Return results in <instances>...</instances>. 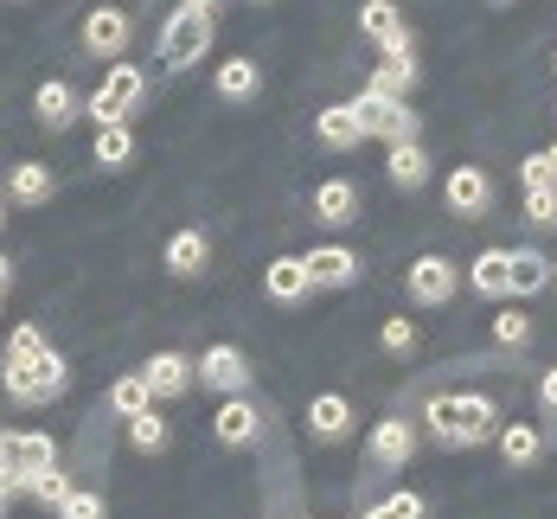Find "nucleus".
Masks as SVG:
<instances>
[{
  "label": "nucleus",
  "mask_w": 557,
  "mask_h": 519,
  "mask_svg": "<svg viewBox=\"0 0 557 519\" xmlns=\"http://www.w3.org/2000/svg\"><path fill=\"white\" fill-rule=\"evenodd\" d=\"M379 341H385V353H417V321L410 314H391L385 328H379Z\"/></svg>",
  "instance_id": "obj_33"
},
{
  "label": "nucleus",
  "mask_w": 557,
  "mask_h": 519,
  "mask_svg": "<svg viewBox=\"0 0 557 519\" xmlns=\"http://www.w3.org/2000/svg\"><path fill=\"white\" fill-rule=\"evenodd\" d=\"M494 443H500V461H506V468H532V461L545 456V436H539V423H519V417L494 430Z\"/></svg>",
  "instance_id": "obj_14"
},
{
  "label": "nucleus",
  "mask_w": 557,
  "mask_h": 519,
  "mask_svg": "<svg viewBox=\"0 0 557 519\" xmlns=\"http://www.w3.org/2000/svg\"><path fill=\"white\" fill-rule=\"evenodd\" d=\"M404 288H410V301H417V308H443L448 295L461 288V270H455L448 257L430 250V257H417V263L404 270Z\"/></svg>",
  "instance_id": "obj_6"
},
{
  "label": "nucleus",
  "mask_w": 557,
  "mask_h": 519,
  "mask_svg": "<svg viewBox=\"0 0 557 519\" xmlns=\"http://www.w3.org/2000/svg\"><path fill=\"white\" fill-rule=\"evenodd\" d=\"M410 456H417V423H404V417L372 423V461L379 468H404Z\"/></svg>",
  "instance_id": "obj_11"
},
{
  "label": "nucleus",
  "mask_w": 557,
  "mask_h": 519,
  "mask_svg": "<svg viewBox=\"0 0 557 519\" xmlns=\"http://www.w3.org/2000/svg\"><path fill=\"white\" fill-rule=\"evenodd\" d=\"M519 186H525V193H532V186H557V173H552V161H545V148L519 161Z\"/></svg>",
  "instance_id": "obj_38"
},
{
  "label": "nucleus",
  "mask_w": 557,
  "mask_h": 519,
  "mask_svg": "<svg viewBox=\"0 0 557 519\" xmlns=\"http://www.w3.org/2000/svg\"><path fill=\"white\" fill-rule=\"evenodd\" d=\"M180 7H193V13H212V7H219V0H180Z\"/></svg>",
  "instance_id": "obj_43"
},
{
  "label": "nucleus",
  "mask_w": 557,
  "mask_h": 519,
  "mask_svg": "<svg viewBox=\"0 0 557 519\" xmlns=\"http://www.w3.org/2000/svg\"><path fill=\"white\" fill-rule=\"evenodd\" d=\"M33 110H39L46 128H71V115H77V90H71L64 77H46V84H39V97H33Z\"/></svg>",
  "instance_id": "obj_21"
},
{
  "label": "nucleus",
  "mask_w": 557,
  "mask_h": 519,
  "mask_svg": "<svg viewBox=\"0 0 557 519\" xmlns=\"http://www.w3.org/2000/svg\"><path fill=\"white\" fill-rule=\"evenodd\" d=\"M314 135H321V148H359L366 135H359V115H352V103H327V110L314 115Z\"/></svg>",
  "instance_id": "obj_19"
},
{
  "label": "nucleus",
  "mask_w": 557,
  "mask_h": 519,
  "mask_svg": "<svg viewBox=\"0 0 557 519\" xmlns=\"http://www.w3.org/2000/svg\"><path fill=\"white\" fill-rule=\"evenodd\" d=\"M52 168H46V161H20V168H13V199H20V206H46V199H52Z\"/></svg>",
  "instance_id": "obj_28"
},
{
  "label": "nucleus",
  "mask_w": 557,
  "mask_h": 519,
  "mask_svg": "<svg viewBox=\"0 0 557 519\" xmlns=\"http://www.w3.org/2000/svg\"><path fill=\"white\" fill-rule=\"evenodd\" d=\"M193 379H206V385L224 392V398H244V385H250V359H244L237 346H206V359L193 366Z\"/></svg>",
  "instance_id": "obj_7"
},
{
  "label": "nucleus",
  "mask_w": 557,
  "mask_h": 519,
  "mask_svg": "<svg viewBox=\"0 0 557 519\" xmlns=\"http://www.w3.org/2000/svg\"><path fill=\"white\" fill-rule=\"evenodd\" d=\"M7 288H13V263L0 257V301H7Z\"/></svg>",
  "instance_id": "obj_42"
},
{
  "label": "nucleus",
  "mask_w": 557,
  "mask_h": 519,
  "mask_svg": "<svg viewBox=\"0 0 557 519\" xmlns=\"http://www.w3.org/2000/svg\"><path fill=\"white\" fill-rule=\"evenodd\" d=\"M352 115H359V135H385V128H391V115H397V97L359 90V97H352Z\"/></svg>",
  "instance_id": "obj_29"
},
{
  "label": "nucleus",
  "mask_w": 557,
  "mask_h": 519,
  "mask_svg": "<svg viewBox=\"0 0 557 519\" xmlns=\"http://www.w3.org/2000/svg\"><path fill=\"white\" fill-rule=\"evenodd\" d=\"M141 379H148L154 398H180V392L193 385V359H186V353H154V359L141 366Z\"/></svg>",
  "instance_id": "obj_15"
},
{
  "label": "nucleus",
  "mask_w": 557,
  "mask_h": 519,
  "mask_svg": "<svg viewBox=\"0 0 557 519\" xmlns=\"http://www.w3.org/2000/svg\"><path fill=\"white\" fill-rule=\"evenodd\" d=\"M359 33H366L379 52H410V26H404V13H397L391 0H366V7H359Z\"/></svg>",
  "instance_id": "obj_9"
},
{
  "label": "nucleus",
  "mask_w": 557,
  "mask_h": 519,
  "mask_svg": "<svg viewBox=\"0 0 557 519\" xmlns=\"http://www.w3.org/2000/svg\"><path fill=\"white\" fill-rule=\"evenodd\" d=\"M212 430H219V443L224 449H244V443H257V430H263V417H257V404L250 398H231L212 417Z\"/></svg>",
  "instance_id": "obj_16"
},
{
  "label": "nucleus",
  "mask_w": 557,
  "mask_h": 519,
  "mask_svg": "<svg viewBox=\"0 0 557 519\" xmlns=\"http://www.w3.org/2000/svg\"><path fill=\"white\" fill-rule=\"evenodd\" d=\"M500 7H506V0H500Z\"/></svg>",
  "instance_id": "obj_47"
},
{
  "label": "nucleus",
  "mask_w": 557,
  "mask_h": 519,
  "mask_svg": "<svg viewBox=\"0 0 557 519\" xmlns=\"http://www.w3.org/2000/svg\"><path fill=\"white\" fill-rule=\"evenodd\" d=\"M385 141H391V148L417 141V110H410V103H397V115H391V128H385Z\"/></svg>",
  "instance_id": "obj_40"
},
{
  "label": "nucleus",
  "mask_w": 557,
  "mask_h": 519,
  "mask_svg": "<svg viewBox=\"0 0 557 519\" xmlns=\"http://www.w3.org/2000/svg\"><path fill=\"white\" fill-rule=\"evenodd\" d=\"M33 353H46V334L26 321V328H13V341H7V366H13V359H33Z\"/></svg>",
  "instance_id": "obj_36"
},
{
  "label": "nucleus",
  "mask_w": 557,
  "mask_h": 519,
  "mask_svg": "<svg viewBox=\"0 0 557 519\" xmlns=\"http://www.w3.org/2000/svg\"><path fill=\"white\" fill-rule=\"evenodd\" d=\"M539 404H545V410L557 417V366L545 372V379H539Z\"/></svg>",
  "instance_id": "obj_41"
},
{
  "label": "nucleus",
  "mask_w": 557,
  "mask_h": 519,
  "mask_svg": "<svg viewBox=\"0 0 557 519\" xmlns=\"http://www.w3.org/2000/svg\"><path fill=\"white\" fill-rule=\"evenodd\" d=\"M263 295H270V301H308V295H314L308 263H301V257H276V263L263 270Z\"/></svg>",
  "instance_id": "obj_17"
},
{
  "label": "nucleus",
  "mask_w": 557,
  "mask_h": 519,
  "mask_svg": "<svg viewBox=\"0 0 557 519\" xmlns=\"http://www.w3.org/2000/svg\"><path fill=\"white\" fill-rule=\"evenodd\" d=\"M468 283L481 288V295H512V257L506 250H481L474 270H468Z\"/></svg>",
  "instance_id": "obj_25"
},
{
  "label": "nucleus",
  "mask_w": 557,
  "mask_h": 519,
  "mask_svg": "<svg viewBox=\"0 0 557 519\" xmlns=\"http://www.w3.org/2000/svg\"><path fill=\"white\" fill-rule=\"evenodd\" d=\"M128 443H135L141 456H154V449H168V423H161V410H141V417L128 423Z\"/></svg>",
  "instance_id": "obj_31"
},
{
  "label": "nucleus",
  "mask_w": 557,
  "mask_h": 519,
  "mask_svg": "<svg viewBox=\"0 0 557 519\" xmlns=\"http://www.w3.org/2000/svg\"><path fill=\"white\" fill-rule=\"evenodd\" d=\"M525 225H557V186H532L525 193Z\"/></svg>",
  "instance_id": "obj_34"
},
{
  "label": "nucleus",
  "mask_w": 557,
  "mask_h": 519,
  "mask_svg": "<svg viewBox=\"0 0 557 519\" xmlns=\"http://www.w3.org/2000/svg\"><path fill=\"white\" fill-rule=\"evenodd\" d=\"M110 410H115V417H128V423H135L141 410H154V392H148V379H141V372H122V379L110 385Z\"/></svg>",
  "instance_id": "obj_26"
},
{
  "label": "nucleus",
  "mask_w": 557,
  "mask_h": 519,
  "mask_svg": "<svg viewBox=\"0 0 557 519\" xmlns=\"http://www.w3.org/2000/svg\"><path fill=\"white\" fill-rule=\"evenodd\" d=\"M58 519H103V501H97V494H77V487H71V494H64V507H58Z\"/></svg>",
  "instance_id": "obj_39"
},
{
  "label": "nucleus",
  "mask_w": 557,
  "mask_h": 519,
  "mask_svg": "<svg viewBox=\"0 0 557 519\" xmlns=\"http://www.w3.org/2000/svg\"><path fill=\"white\" fill-rule=\"evenodd\" d=\"M494 341L500 346H525L532 341V321H525L519 308H500V314H494Z\"/></svg>",
  "instance_id": "obj_32"
},
{
  "label": "nucleus",
  "mask_w": 557,
  "mask_h": 519,
  "mask_svg": "<svg viewBox=\"0 0 557 519\" xmlns=\"http://www.w3.org/2000/svg\"><path fill=\"white\" fill-rule=\"evenodd\" d=\"M506 257H512V295L552 288V257H539V250H506Z\"/></svg>",
  "instance_id": "obj_27"
},
{
  "label": "nucleus",
  "mask_w": 557,
  "mask_h": 519,
  "mask_svg": "<svg viewBox=\"0 0 557 519\" xmlns=\"http://www.w3.org/2000/svg\"><path fill=\"white\" fill-rule=\"evenodd\" d=\"M366 519H423V501H417V494H391V501H379Z\"/></svg>",
  "instance_id": "obj_35"
},
{
  "label": "nucleus",
  "mask_w": 557,
  "mask_h": 519,
  "mask_svg": "<svg viewBox=\"0 0 557 519\" xmlns=\"http://www.w3.org/2000/svg\"><path fill=\"white\" fill-rule=\"evenodd\" d=\"M206 257H212L206 231H173V237H168V270H173V276H199V270H206Z\"/></svg>",
  "instance_id": "obj_22"
},
{
  "label": "nucleus",
  "mask_w": 557,
  "mask_h": 519,
  "mask_svg": "<svg viewBox=\"0 0 557 519\" xmlns=\"http://www.w3.org/2000/svg\"><path fill=\"white\" fill-rule=\"evenodd\" d=\"M90 155H97V168H128V161H135V135H128V122H97Z\"/></svg>",
  "instance_id": "obj_24"
},
{
  "label": "nucleus",
  "mask_w": 557,
  "mask_h": 519,
  "mask_svg": "<svg viewBox=\"0 0 557 519\" xmlns=\"http://www.w3.org/2000/svg\"><path fill=\"white\" fill-rule=\"evenodd\" d=\"M64 494H71V481H64L58 468H46V474L33 481V501H39V507H64Z\"/></svg>",
  "instance_id": "obj_37"
},
{
  "label": "nucleus",
  "mask_w": 557,
  "mask_h": 519,
  "mask_svg": "<svg viewBox=\"0 0 557 519\" xmlns=\"http://www.w3.org/2000/svg\"><path fill=\"white\" fill-rule=\"evenodd\" d=\"M46 468H58L52 436H39V430H13V436H0V487H7V494H13V487H33Z\"/></svg>",
  "instance_id": "obj_3"
},
{
  "label": "nucleus",
  "mask_w": 557,
  "mask_h": 519,
  "mask_svg": "<svg viewBox=\"0 0 557 519\" xmlns=\"http://www.w3.org/2000/svg\"><path fill=\"white\" fill-rule=\"evenodd\" d=\"M417 84V58L410 52H385L372 64V77H366V90H379V97H397L404 103V90Z\"/></svg>",
  "instance_id": "obj_18"
},
{
  "label": "nucleus",
  "mask_w": 557,
  "mask_h": 519,
  "mask_svg": "<svg viewBox=\"0 0 557 519\" xmlns=\"http://www.w3.org/2000/svg\"><path fill=\"white\" fill-rule=\"evenodd\" d=\"M552 283H557V257H552Z\"/></svg>",
  "instance_id": "obj_46"
},
{
  "label": "nucleus",
  "mask_w": 557,
  "mask_h": 519,
  "mask_svg": "<svg viewBox=\"0 0 557 519\" xmlns=\"http://www.w3.org/2000/svg\"><path fill=\"white\" fill-rule=\"evenodd\" d=\"M301 263H308V283H314V288H346L352 276H359V257H352V250H339V244L308 250Z\"/></svg>",
  "instance_id": "obj_12"
},
{
  "label": "nucleus",
  "mask_w": 557,
  "mask_h": 519,
  "mask_svg": "<svg viewBox=\"0 0 557 519\" xmlns=\"http://www.w3.org/2000/svg\"><path fill=\"white\" fill-rule=\"evenodd\" d=\"M308 430H314V436H327V443L346 436V430H352V404L339 398V392H321V398L308 404Z\"/></svg>",
  "instance_id": "obj_23"
},
{
  "label": "nucleus",
  "mask_w": 557,
  "mask_h": 519,
  "mask_svg": "<svg viewBox=\"0 0 557 519\" xmlns=\"http://www.w3.org/2000/svg\"><path fill=\"white\" fill-rule=\"evenodd\" d=\"M0 385H7L13 404H52V398H64L71 372H64V359L46 346V353H33V359H13V366L0 372Z\"/></svg>",
  "instance_id": "obj_2"
},
{
  "label": "nucleus",
  "mask_w": 557,
  "mask_h": 519,
  "mask_svg": "<svg viewBox=\"0 0 557 519\" xmlns=\"http://www.w3.org/2000/svg\"><path fill=\"white\" fill-rule=\"evenodd\" d=\"M385 168H391V180H397V186H410V193H417V186L430 180V155H423L417 141H404V148H391Z\"/></svg>",
  "instance_id": "obj_30"
},
{
  "label": "nucleus",
  "mask_w": 557,
  "mask_h": 519,
  "mask_svg": "<svg viewBox=\"0 0 557 519\" xmlns=\"http://www.w3.org/2000/svg\"><path fill=\"white\" fill-rule=\"evenodd\" d=\"M314 219H321V225H352V219H359V186H352V180H321V186H314Z\"/></svg>",
  "instance_id": "obj_13"
},
{
  "label": "nucleus",
  "mask_w": 557,
  "mask_h": 519,
  "mask_svg": "<svg viewBox=\"0 0 557 519\" xmlns=\"http://www.w3.org/2000/svg\"><path fill=\"white\" fill-rule=\"evenodd\" d=\"M443 193H448V212H455V219H481V212L494 206V180H487V168H455Z\"/></svg>",
  "instance_id": "obj_8"
},
{
  "label": "nucleus",
  "mask_w": 557,
  "mask_h": 519,
  "mask_svg": "<svg viewBox=\"0 0 557 519\" xmlns=\"http://www.w3.org/2000/svg\"><path fill=\"white\" fill-rule=\"evenodd\" d=\"M212 52V13H193V7H180L168 26H161V64H199V58Z\"/></svg>",
  "instance_id": "obj_4"
},
{
  "label": "nucleus",
  "mask_w": 557,
  "mask_h": 519,
  "mask_svg": "<svg viewBox=\"0 0 557 519\" xmlns=\"http://www.w3.org/2000/svg\"><path fill=\"white\" fill-rule=\"evenodd\" d=\"M423 423H430V436L448 443V449H474V443H487L500 430V410H494V398H481V392H443V398H430Z\"/></svg>",
  "instance_id": "obj_1"
},
{
  "label": "nucleus",
  "mask_w": 557,
  "mask_h": 519,
  "mask_svg": "<svg viewBox=\"0 0 557 519\" xmlns=\"http://www.w3.org/2000/svg\"><path fill=\"white\" fill-rule=\"evenodd\" d=\"M545 161H552V173H557V141H552V148H545Z\"/></svg>",
  "instance_id": "obj_44"
},
{
  "label": "nucleus",
  "mask_w": 557,
  "mask_h": 519,
  "mask_svg": "<svg viewBox=\"0 0 557 519\" xmlns=\"http://www.w3.org/2000/svg\"><path fill=\"white\" fill-rule=\"evenodd\" d=\"M257 90H263L257 58H224V64H219V97H224V103H250Z\"/></svg>",
  "instance_id": "obj_20"
},
{
  "label": "nucleus",
  "mask_w": 557,
  "mask_h": 519,
  "mask_svg": "<svg viewBox=\"0 0 557 519\" xmlns=\"http://www.w3.org/2000/svg\"><path fill=\"white\" fill-rule=\"evenodd\" d=\"M148 97V77L135 71V64H115L110 77L97 84V97H90V115L97 122H128V110Z\"/></svg>",
  "instance_id": "obj_5"
},
{
  "label": "nucleus",
  "mask_w": 557,
  "mask_h": 519,
  "mask_svg": "<svg viewBox=\"0 0 557 519\" xmlns=\"http://www.w3.org/2000/svg\"><path fill=\"white\" fill-rule=\"evenodd\" d=\"M84 46H90L97 58H122V46H128V13H122V7L84 13Z\"/></svg>",
  "instance_id": "obj_10"
},
{
  "label": "nucleus",
  "mask_w": 557,
  "mask_h": 519,
  "mask_svg": "<svg viewBox=\"0 0 557 519\" xmlns=\"http://www.w3.org/2000/svg\"><path fill=\"white\" fill-rule=\"evenodd\" d=\"M0 519H7V487H0Z\"/></svg>",
  "instance_id": "obj_45"
}]
</instances>
